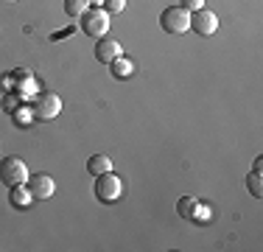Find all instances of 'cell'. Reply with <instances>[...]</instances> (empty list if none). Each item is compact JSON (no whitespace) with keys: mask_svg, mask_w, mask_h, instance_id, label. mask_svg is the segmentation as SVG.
Segmentation results:
<instances>
[{"mask_svg":"<svg viewBox=\"0 0 263 252\" xmlns=\"http://www.w3.org/2000/svg\"><path fill=\"white\" fill-rule=\"evenodd\" d=\"M87 171H90L92 176H98V174H104V171H112V157L92 154L90 160H87Z\"/></svg>","mask_w":263,"mask_h":252,"instance_id":"obj_11","label":"cell"},{"mask_svg":"<svg viewBox=\"0 0 263 252\" xmlns=\"http://www.w3.org/2000/svg\"><path fill=\"white\" fill-rule=\"evenodd\" d=\"M109 70H112L115 79H129V76L135 73V62H129L126 56H118V59L109 65Z\"/></svg>","mask_w":263,"mask_h":252,"instance_id":"obj_12","label":"cell"},{"mask_svg":"<svg viewBox=\"0 0 263 252\" xmlns=\"http://www.w3.org/2000/svg\"><path fill=\"white\" fill-rule=\"evenodd\" d=\"M26 188L31 191L34 202H45V199H51V196H53L56 182H53V176H48V174H34V176H28Z\"/></svg>","mask_w":263,"mask_h":252,"instance_id":"obj_6","label":"cell"},{"mask_svg":"<svg viewBox=\"0 0 263 252\" xmlns=\"http://www.w3.org/2000/svg\"><path fill=\"white\" fill-rule=\"evenodd\" d=\"M31 112H34V121H53L62 112V98L56 93H36L31 101Z\"/></svg>","mask_w":263,"mask_h":252,"instance_id":"obj_4","label":"cell"},{"mask_svg":"<svg viewBox=\"0 0 263 252\" xmlns=\"http://www.w3.org/2000/svg\"><path fill=\"white\" fill-rule=\"evenodd\" d=\"M79 23H81V31L87 37H92V40H101V37L109 34V14H106L101 6H87L81 11Z\"/></svg>","mask_w":263,"mask_h":252,"instance_id":"obj_1","label":"cell"},{"mask_svg":"<svg viewBox=\"0 0 263 252\" xmlns=\"http://www.w3.org/2000/svg\"><path fill=\"white\" fill-rule=\"evenodd\" d=\"M11 118H14V123L17 126H28L31 121H34V112H31V106H17L14 112H11Z\"/></svg>","mask_w":263,"mask_h":252,"instance_id":"obj_14","label":"cell"},{"mask_svg":"<svg viewBox=\"0 0 263 252\" xmlns=\"http://www.w3.org/2000/svg\"><path fill=\"white\" fill-rule=\"evenodd\" d=\"M101 9H104L109 17H112V14H121V11L126 9V0H104Z\"/></svg>","mask_w":263,"mask_h":252,"instance_id":"obj_16","label":"cell"},{"mask_svg":"<svg viewBox=\"0 0 263 252\" xmlns=\"http://www.w3.org/2000/svg\"><path fill=\"white\" fill-rule=\"evenodd\" d=\"M92 191H96V199H98V202L112 205V202L121 199L123 182H121V176H118L115 171H104V174L96 176V185H92Z\"/></svg>","mask_w":263,"mask_h":252,"instance_id":"obj_2","label":"cell"},{"mask_svg":"<svg viewBox=\"0 0 263 252\" xmlns=\"http://www.w3.org/2000/svg\"><path fill=\"white\" fill-rule=\"evenodd\" d=\"M177 213L182 219H191V222H202V219H208L210 213H208V207L202 205L196 196H182L177 202Z\"/></svg>","mask_w":263,"mask_h":252,"instance_id":"obj_8","label":"cell"},{"mask_svg":"<svg viewBox=\"0 0 263 252\" xmlns=\"http://www.w3.org/2000/svg\"><path fill=\"white\" fill-rule=\"evenodd\" d=\"M104 0H87V6H101Z\"/></svg>","mask_w":263,"mask_h":252,"instance_id":"obj_20","label":"cell"},{"mask_svg":"<svg viewBox=\"0 0 263 252\" xmlns=\"http://www.w3.org/2000/svg\"><path fill=\"white\" fill-rule=\"evenodd\" d=\"M252 171H263V157H255V168Z\"/></svg>","mask_w":263,"mask_h":252,"instance_id":"obj_19","label":"cell"},{"mask_svg":"<svg viewBox=\"0 0 263 252\" xmlns=\"http://www.w3.org/2000/svg\"><path fill=\"white\" fill-rule=\"evenodd\" d=\"M191 28L196 31L199 37H210L218 31V17L213 14L210 9H199V11H191Z\"/></svg>","mask_w":263,"mask_h":252,"instance_id":"obj_7","label":"cell"},{"mask_svg":"<svg viewBox=\"0 0 263 252\" xmlns=\"http://www.w3.org/2000/svg\"><path fill=\"white\" fill-rule=\"evenodd\" d=\"M87 9V0H65L67 17H81V11Z\"/></svg>","mask_w":263,"mask_h":252,"instance_id":"obj_15","label":"cell"},{"mask_svg":"<svg viewBox=\"0 0 263 252\" xmlns=\"http://www.w3.org/2000/svg\"><path fill=\"white\" fill-rule=\"evenodd\" d=\"M118 56H123V45H121V42L109 40V37H101L98 45H96V59L101 62V65H112Z\"/></svg>","mask_w":263,"mask_h":252,"instance_id":"obj_9","label":"cell"},{"mask_svg":"<svg viewBox=\"0 0 263 252\" xmlns=\"http://www.w3.org/2000/svg\"><path fill=\"white\" fill-rule=\"evenodd\" d=\"M179 6L185 11H199V9H204V0H179Z\"/></svg>","mask_w":263,"mask_h":252,"instance_id":"obj_18","label":"cell"},{"mask_svg":"<svg viewBox=\"0 0 263 252\" xmlns=\"http://www.w3.org/2000/svg\"><path fill=\"white\" fill-rule=\"evenodd\" d=\"M160 25L165 34H185L191 31V11H185L182 6H168L160 14Z\"/></svg>","mask_w":263,"mask_h":252,"instance_id":"obj_3","label":"cell"},{"mask_svg":"<svg viewBox=\"0 0 263 252\" xmlns=\"http://www.w3.org/2000/svg\"><path fill=\"white\" fill-rule=\"evenodd\" d=\"M20 104H23L20 93H9V96L3 98V110L9 112V115H11V112H14V110H17V106H20Z\"/></svg>","mask_w":263,"mask_h":252,"instance_id":"obj_17","label":"cell"},{"mask_svg":"<svg viewBox=\"0 0 263 252\" xmlns=\"http://www.w3.org/2000/svg\"><path fill=\"white\" fill-rule=\"evenodd\" d=\"M9 202L14 210H26V207L34 205V196H31V191L26 185H11L9 188Z\"/></svg>","mask_w":263,"mask_h":252,"instance_id":"obj_10","label":"cell"},{"mask_svg":"<svg viewBox=\"0 0 263 252\" xmlns=\"http://www.w3.org/2000/svg\"><path fill=\"white\" fill-rule=\"evenodd\" d=\"M247 188H249V193H252L255 199H260L263 196V174L260 171H252L247 176Z\"/></svg>","mask_w":263,"mask_h":252,"instance_id":"obj_13","label":"cell"},{"mask_svg":"<svg viewBox=\"0 0 263 252\" xmlns=\"http://www.w3.org/2000/svg\"><path fill=\"white\" fill-rule=\"evenodd\" d=\"M28 166L20 160V157H6L0 160V182L3 185H26L28 182Z\"/></svg>","mask_w":263,"mask_h":252,"instance_id":"obj_5","label":"cell"}]
</instances>
